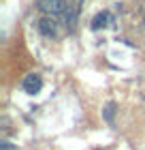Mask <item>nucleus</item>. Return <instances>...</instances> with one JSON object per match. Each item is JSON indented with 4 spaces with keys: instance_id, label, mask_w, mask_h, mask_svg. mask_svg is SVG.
Returning a JSON list of instances; mask_svg holds the SVG:
<instances>
[{
    "instance_id": "nucleus-1",
    "label": "nucleus",
    "mask_w": 145,
    "mask_h": 150,
    "mask_svg": "<svg viewBox=\"0 0 145 150\" xmlns=\"http://www.w3.org/2000/svg\"><path fill=\"white\" fill-rule=\"evenodd\" d=\"M39 9L49 17H56L66 13V2L64 0H39Z\"/></svg>"
},
{
    "instance_id": "nucleus-2",
    "label": "nucleus",
    "mask_w": 145,
    "mask_h": 150,
    "mask_svg": "<svg viewBox=\"0 0 145 150\" xmlns=\"http://www.w3.org/2000/svg\"><path fill=\"white\" fill-rule=\"evenodd\" d=\"M41 88H43V79H41V75H36V73L26 75V79H24V90L28 92V94H36Z\"/></svg>"
},
{
    "instance_id": "nucleus-3",
    "label": "nucleus",
    "mask_w": 145,
    "mask_h": 150,
    "mask_svg": "<svg viewBox=\"0 0 145 150\" xmlns=\"http://www.w3.org/2000/svg\"><path fill=\"white\" fill-rule=\"evenodd\" d=\"M39 30L43 32V35H47V37H53V35H56V22H53L51 17L41 19V22H39Z\"/></svg>"
},
{
    "instance_id": "nucleus-4",
    "label": "nucleus",
    "mask_w": 145,
    "mask_h": 150,
    "mask_svg": "<svg viewBox=\"0 0 145 150\" xmlns=\"http://www.w3.org/2000/svg\"><path fill=\"white\" fill-rule=\"evenodd\" d=\"M107 22H109V13H98V15L94 17V22H92V28L98 30L102 26H107Z\"/></svg>"
},
{
    "instance_id": "nucleus-5",
    "label": "nucleus",
    "mask_w": 145,
    "mask_h": 150,
    "mask_svg": "<svg viewBox=\"0 0 145 150\" xmlns=\"http://www.w3.org/2000/svg\"><path fill=\"white\" fill-rule=\"evenodd\" d=\"M113 110H115V105L111 103V105H107V110H105V116H107V120L111 122L113 120Z\"/></svg>"
},
{
    "instance_id": "nucleus-6",
    "label": "nucleus",
    "mask_w": 145,
    "mask_h": 150,
    "mask_svg": "<svg viewBox=\"0 0 145 150\" xmlns=\"http://www.w3.org/2000/svg\"><path fill=\"white\" fill-rule=\"evenodd\" d=\"M2 150H13V146H11V142H2V146H0Z\"/></svg>"
}]
</instances>
